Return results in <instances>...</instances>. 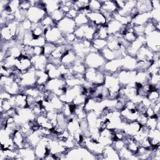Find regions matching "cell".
<instances>
[{
  "mask_svg": "<svg viewBox=\"0 0 160 160\" xmlns=\"http://www.w3.org/2000/svg\"><path fill=\"white\" fill-rule=\"evenodd\" d=\"M106 62V61L98 51L89 52L84 58V64L86 68L101 69Z\"/></svg>",
  "mask_w": 160,
  "mask_h": 160,
  "instance_id": "3957f363",
  "label": "cell"
},
{
  "mask_svg": "<svg viewBox=\"0 0 160 160\" xmlns=\"http://www.w3.org/2000/svg\"><path fill=\"white\" fill-rule=\"evenodd\" d=\"M16 67L21 72L28 71L32 67L31 59L24 56L21 55L17 58Z\"/></svg>",
  "mask_w": 160,
  "mask_h": 160,
  "instance_id": "d6986e66",
  "label": "cell"
},
{
  "mask_svg": "<svg viewBox=\"0 0 160 160\" xmlns=\"http://www.w3.org/2000/svg\"><path fill=\"white\" fill-rule=\"evenodd\" d=\"M49 16H50L51 18L52 19V20L57 24L59 21H60L62 19H63L66 16V14L59 8L54 11Z\"/></svg>",
  "mask_w": 160,
  "mask_h": 160,
  "instance_id": "8d00e7d4",
  "label": "cell"
},
{
  "mask_svg": "<svg viewBox=\"0 0 160 160\" xmlns=\"http://www.w3.org/2000/svg\"><path fill=\"white\" fill-rule=\"evenodd\" d=\"M56 26L64 36L74 33L76 28V25L74 20L66 16H65L63 19L59 21L57 23Z\"/></svg>",
  "mask_w": 160,
  "mask_h": 160,
  "instance_id": "ba28073f",
  "label": "cell"
},
{
  "mask_svg": "<svg viewBox=\"0 0 160 160\" xmlns=\"http://www.w3.org/2000/svg\"><path fill=\"white\" fill-rule=\"evenodd\" d=\"M56 45L54 43L46 42L44 46H43L44 48V55L46 56L47 58L49 57L51 53L53 52L56 48Z\"/></svg>",
  "mask_w": 160,
  "mask_h": 160,
  "instance_id": "60d3db41",
  "label": "cell"
},
{
  "mask_svg": "<svg viewBox=\"0 0 160 160\" xmlns=\"http://www.w3.org/2000/svg\"><path fill=\"white\" fill-rule=\"evenodd\" d=\"M125 26L114 18L108 21L106 23V28L109 35H114L118 33H121L122 35V32L125 30Z\"/></svg>",
  "mask_w": 160,
  "mask_h": 160,
  "instance_id": "5bb4252c",
  "label": "cell"
},
{
  "mask_svg": "<svg viewBox=\"0 0 160 160\" xmlns=\"http://www.w3.org/2000/svg\"><path fill=\"white\" fill-rule=\"evenodd\" d=\"M41 25L44 28V29L52 28L53 26H56V23L52 20V19L51 18L50 16L46 15L40 22Z\"/></svg>",
  "mask_w": 160,
  "mask_h": 160,
  "instance_id": "74e56055",
  "label": "cell"
},
{
  "mask_svg": "<svg viewBox=\"0 0 160 160\" xmlns=\"http://www.w3.org/2000/svg\"><path fill=\"white\" fill-rule=\"evenodd\" d=\"M105 72L101 69L87 68L84 74V79L93 86H98L104 84Z\"/></svg>",
  "mask_w": 160,
  "mask_h": 160,
  "instance_id": "6da1fadb",
  "label": "cell"
},
{
  "mask_svg": "<svg viewBox=\"0 0 160 160\" xmlns=\"http://www.w3.org/2000/svg\"><path fill=\"white\" fill-rule=\"evenodd\" d=\"M45 71L48 73L49 79L61 78V74L59 68V66H55L48 62L46 66Z\"/></svg>",
  "mask_w": 160,
  "mask_h": 160,
  "instance_id": "484cf974",
  "label": "cell"
},
{
  "mask_svg": "<svg viewBox=\"0 0 160 160\" xmlns=\"http://www.w3.org/2000/svg\"><path fill=\"white\" fill-rule=\"evenodd\" d=\"M141 125L137 121H132L126 123L123 128L124 132L130 136H134L140 129Z\"/></svg>",
  "mask_w": 160,
  "mask_h": 160,
  "instance_id": "cb8c5ba5",
  "label": "cell"
},
{
  "mask_svg": "<svg viewBox=\"0 0 160 160\" xmlns=\"http://www.w3.org/2000/svg\"><path fill=\"white\" fill-rule=\"evenodd\" d=\"M145 42H146L145 36H138L136 39L134 41L130 43L129 46L126 48V52L128 55L135 57L139 49L143 45L145 44Z\"/></svg>",
  "mask_w": 160,
  "mask_h": 160,
  "instance_id": "7c38bea8",
  "label": "cell"
},
{
  "mask_svg": "<svg viewBox=\"0 0 160 160\" xmlns=\"http://www.w3.org/2000/svg\"><path fill=\"white\" fill-rule=\"evenodd\" d=\"M137 73L136 70L121 69L117 72L118 78L121 86L135 83V78Z\"/></svg>",
  "mask_w": 160,
  "mask_h": 160,
  "instance_id": "9c48e42d",
  "label": "cell"
},
{
  "mask_svg": "<svg viewBox=\"0 0 160 160\" xmlns=\"http://www.w3.org/2000/svg\"><path fill=\"white\" fill-rule=\"evenodd\" d=\"M31 5L30 3V1H20V6L19 8L22 10L28 11Z\"/></svg>",
  "mask_w": 160,
  "mask_h": 160,
  "instance_id": "bcb514c9",
  "label": "cell"
},
{
  "mask_svg": "<svg viewBox=\"0 0 160 160\" xmlns=\"http://www.w3.org/2000/svg\"><path fill=\"white\" fill-rule=\"evenodd\" d=\"M122 69L126 70H136L137 60L135 57L126 55L124 58H121Z\"/></svg>",
  "mask_w": 160,
  "mask_h": 160,
  "instance_id": "ffe728a7",
  "label": "cell"
},
{
  "mask_svg": "<svg viewBox=\"0 0 160 160\" xmlns=\"http://www.w3.org/2000/svg\"><path fill=\"white\" fill-rule=\"evenodd\" d=\"M12 13H14L15 11L18 10L19 9L20 6V1L14 0V1H10L8 4Z\"/></svg>",
  "mask_w": 160,
  "mask_h": 160,
  "instance_id": "7bdbcfd3",
  "label": "cell"
},
{
  "mask_svg": "<svg viewBox=\"0 0 160 160\" xmlns=\"http://www.w3.org/2000/svg\"><path fill=\"white\" fill-rule=\"evenodd\" d=\"M145 45L152 52H159L160 50V32L154 30L149 34L145 36Z\"/></svg>",
  "mask_w": 160,
  "mask_h": 160,
  "instance_id": "52a82bcc",
  "label": "cell"
},
{
  "mask_svg": "<svg viewBox=\"0 0 160 160\" xmlns=\"http://www.w3.org/2000/svg\"><path fill=\"white\" fill-rule=\"evenodd\" d=\"M17 159H36L34 148L29 146V147L19 148L18 150V156Z\"/></svg>",
  "mask_w": 160,
  "mask_h": 160,
  "instance_id": "7402d4cb",
  "label": "cell"
},
{
  "mask_svg": "<svg viewBox=\"0 0 160 160\" xmlns=\"http://www.w3.org/2000/svg\"><path fill=\"white\" fill-rule=\"evenodd\" d=\"M36 74L37 78L36 86H44L49 80V76L45 71L36 70Z\"/></svg>",
  "mask_w": 160,
  "mask_h": 160,
  "instance_id": "4dcf8cb0",
  "label": "cell"
},
{
  "mask_svg": "<svg viewBox=\"0 0 160 160\" xmlns=\"http://www.w3.org/2000/svg\"><path fill=\"white\" fill-rule=\"evenodd\" d=\"M88 11H89V10L88 8L84 9L79 11L78 15L74 19V22L76 25V27L88 24L89 23V21L86 16V13Z\"/></svg>",
  "mask_w": 160,
  "mask_h": 160,
  "instance_id": "d4e9b609",
  "label": "cell"
},
{
  "mask_svg": "<svg viewBox=\"0 0 160 160\" xmlns=\"http://www.w3.org/2000/svg\"><path fill=\"white\" fill-rule=\"evenodd\" d=\"M152 9H160V1L159 0H154L151 1Z\"/></svg>",
  "mask_w": 160,
  "mask_h": 160,
  "instance_id": "f907efd6",
  "label": "cell"
},
{
  "mask_svg": "<svg viewBox=\"0 0 160 160\" xmlns=\"http://www.w3.org/2000/svg\"><path fill=\"white\" fill-rule=\"evenodd\" d=\"M46 42V40L44 36L38 38H33L32 40L29 42V45L35 47V46H42L43 47Z\"/></svg>",
  "mask_w": 160,
  "mask_h": 160,
  "instance_id": "ab89813d",
  "label": "cell"
},
{
  "mask_svg": "<svg viewBox=\"0 0 160 160\" xmlns=\"http://www.w3.org/2000/svg\"><path fill=\"white\" fill-rule=\"evenodd\" d=\"M144 26L145 25H137L133 26V31L137 36H144Z\"/></svg>",
  "mask_w": 160,
  "mask_h": 160,
  "instance_id": "ee69618b",
  "label": "cell"
},
{
  "mask_svg": "<svg viewBox=\"0 0 160 160\" xmlns=\"http://www.w3.org/2000/svg\"><path fill=\"white\" fill-rule=\"evenodd\" d=\"M45 10L48 15L51 14L56 9H59L61 1H44Z\"/></svg>",
  "mask_w": 160,
  "mask_h": 160,
  "instance_id": "f546056e",
  "label": "cell"
},
{
  "mask_svg": "<svg viewBox=\"0 0 160 160\" xmlns=\"http://www.w3.org/2000/svg\"><path fill=\"white\" fill-rule=\"evenodd\" d=\"M111 145L118 152L119 150L126 146V144L124 139H116L112 141Z\"/></svg>",
  "mask_w": 160,
  "mask_h": 160,
  "instance_id": "b9f144b4",
  "label": "cell"
},
{
  "mask_svg": "<svg viewBox=\"0 0 160 160\" xmlns=\"http://www.w3.org/2000/svg\"><path fill=\"white\" fill-rule=\"evenodd\" d=\"M96 26L91 23L76 27L74 34L78 39H86L92 41L94 39L95 32L97 29Z\"/></svg>",
  "mask_w": 160,
  "mask_h": 160,
  "instance_id": "277c9868",
  "label": "cell"
},
{
  "mask_svg": "<svg viewBox=\"0 0 160 160\" xmlns=\"http://www.w3.org/2000/svg\"><path fill=\"white\" fill-rule=\"evenodd\" d=\"M102 6L101 1L91 0L89 2L88 9L90 11H99Z\"/></svg>",
  "mask_w": 160,
  "mask_h": 160,
  "instance_id": "f35d334b",
  "label": "cell"
},
{
  "mask_svg": "<svg viewBox=\"0 0 160 160\" xmlns=\"http://www.w3.org/2000/svg\"><path fill=\"white\" fill-rule=\"evenodd\" d=\"M107 46V40L102 39H94L92 41V47L96 51H100Z\"/></svg>",
  "mask_w": 160,
  "mask_h": 160,
  "instance_id": "836d02e7",
  "label": "cell"
},
{
  "mask_svg": "<svg viewBox=\"0 0 160 160\" xmlns=\"http://www.w3.org/2000/svg\"><path fill=\"white\" fill-rule=\"evenodd\" d=\"M15 108H24L28 107L26 95L24 93H19L14 96Z\"/></svg>",
  "mask_w": 160,
  "mask_h": 160,
  "instance_id": "f1b7e54d",
  "label": "cell"
},
{
  "mask_svg": "<svg viewBox=\"0 0 160 160\" xmlns=\"http://www.w3.org/2000/svg\"><path fill=\"white\" fill-rule=\"evenodd\" d=\"M152 20L150 12L138 14L132 19L131 22L132 26L137 25H146Z\"/></svg>",
  "mask_w": 160,
  "mask_h": 160,
  "instance_id": "ac0fdd59",
  "label": "cell"
},
{
  "mask_svg": "<svg viewBox=\"0 0 160 160\" xmlns=\"http://www.w3.org/2000/svg\"><path fill=\"white\" fill-rule=\"evenodd\" d=\"M102 69L105 73H117L122 69L121 58H116L111 61H106Z\"/></svg>",
  "mask_w": 160,
  "mask_h": 160,
  "instance_id": "9a60e30c",
  "label": "cell"
},
{
  "mask_svg": "<svg viewBox=\"0 0 160 160\" xmlns=\"http://www.w3.org/2000/svg\"><path fill=\"white\" fill-rule=\"evenodd\" d=\"M109 36V33L106 26H100L97 28L96 31L95 32L94 39H107Z\"/></svg>",
  "mask_w": 160,
  "mask_h": 160,
  "instance_id": "d6a6232c",
  "label": "cell"
},
{
  "mask_svg": "<svg viewBox=\"0 0 160 160\" xmlns=\"http://www.w3.org/2000/svg\"><path fill=\"white\" fill-rule=\"evenodd\" d=\"M47 15L46 11L44 8L38 5L31 6L27 11L26 18L32 23H38Z\"/></svg>",
  "mask_w": 160,
  "mask_h": 160,
  "instance_id": "8992f818",
  "label": "cell"
},
{
  "mask_svg": "<svg viewBox=\"0 0 160 160\" xmlns=\"http://www.w3.org/2000/svg\"><path fill=\"white\" fill-rule=\"evenodd\" d=\"M21 26L22 27V28L26 31H31V27H32V22L29 19H26L22 22H21Z\"/></svg>",
  "mask_w": 160,
  "mask_h": 160,
  "instance_id": "f6af8a7d",
  "label": "cell"
},
{
  "mask_svg": "<svg viewBox=\"0 0 160 160\" xmlns=\"http://www.w3.org/2000/svg\"><path fill=\"white\" fill-rule=\"evenodd\" d=\"M147 98L151 102V104L159 102V90L152 89L148 93Z\"/></svg>",
  "mask_w": 160,
  "mask_h": 160,
  "instance_id": "d590c367",
  "label": "cell"
},
{
  "mask_svg": "<svg viewBox=\"0 0 160 160\" xmlns=\"http://www.w3.org/2000/svg\"><path fill=\"white\" fill-rule=\"evenodd\" d=\"M102 159H120L118 152L112 147L111 144L104 146L101 154Z\"/></svg>",
  "mask_w": 160,
  "mask_h": 160,
  "instance_id": "603a6c76",
  "label": "cell"
},
{
  "mask_svg": "<svg viewBox=\"0 0 160 160\" xmlns=\"http://www.w3.org/2000/svg\"><path fill=\"white\" fill-rule=\"evenodd\" d=\"M12 140L14 143L18 147L19 149L23 148L26 142V138L19 129H16L13 134Z\"/></svg>",
  "mask_w": 160,
  "mask_h": 160,
  "instance_id": "83f0119b",
  "label": "cell"
},
{
  "mask_svg": "<svg viewBox=\"0 0 160 160\" xmlns=\"http://www.w3.org/2000/svg\"><path fill=\"white\" fill-rule=\"evenodd\" d=\"M34 55L39 56L44 54V48L42 46H35L34 47Z\"/></svg>",
  "mask_w": 160,
  "mask_h": 160,
  "instance_id": "681fc988",
  "label": "cell"
},
{
  "mask_svg": "<svg viewBox=\"0 0 160 160\" xmlns=\"http://www.w3.org/2000/svg\"><path fill=\"white\" fill-rule=\"evenodd\" d=\"M12 95H11L9 92L7 91L1 89V92H0V98L1 101H5V100H8L11 98Z\"/></svg>",
  "mask_w": 160,
  "mask_h": 160,
  "instance_id": "7dc6e473",
  "label": "cell"
},
{
  "mask_svg": "<svg viewBox=\"0 0 160 160\" xmlns=\"http://www.w3.org/2000/svg\"><path fill=\"white\" fill-rule=\"evenodd\" d=\"M86 16L89 21V23L98 27L100 26H106L107 21L103 14L99 11H88Z\"/></svg>",
  "mask_w": 160,
  "mask_h": 160,
  "instance_id": "8fae6325",
  "label": "cell"
},
{
  "mask_svg": "<svg viewBox=\"0 0 160 160\" xmlns=\"http://www.w3.org/2000/svg\"><path fill=\"white\" fill-rule=\"evenodd\" d=\"M49 138L43 137L38 144L34 148V152L36 156V159H44L48 154V151L47 148V144Z\"/></svg>",
  "mask_w": 160,
  "mask_h": 160,
  "instance_id": "4fadbf2b",
  "label": "cell"
},
{
  "mask_svg": "<svg viewBox=\"0 0 160 160\" xmlns=\"http://www.w3.org/2000/svg\"><path fill=\"white\" fill-rule=\"evenodd\" d=\"M21 55L31 59L32 56H34V47L29 45L23 44L21 48Z\"/></svg>",
  "mask_w": 160,
  "mask_h": 160,
  "instance_id": "e575fe53",
  "label": "cell"
},
{
  "mask_svg": "<svg viewBox=\"0 0 160 160\" xmlns=\"http://www.w3.org/2000/svg\"><path fill=\"white\" fill-rule=\"evenodd\" d=\"M153 56L154 52L144 44L139 49L135 56V58L137 61H152L153 59Z\"/></svg>",
  "mask_w": 160,
  "mask_h": 160,
  "instance_id": "2e32d148",
  "label": "cell"
},
{
  "mask_svg": "<svg viewBox=\"0 0 160 160\" xmlns=\"http://www.w3.org/2000/svg\"><path fill=\"white\" fill-rule=\"evenodd\" d=\"M44 36L46 40V42L56 44L59 39L64 36V35L62 34L57 26H56L52 28L44 29Z\"/></svg>",
  "mask_w": 160,
  "mask_h": 160,
  "instance_id": "30bf717a",
  "label": "cell"
},
{
  "mask_svg": "<svg viewBox=\"0 0 160 160\" xmlns=\"http://www.w3.org/2000/svg\"><path fill=\"white\" fill-rule=\"evenodd\" d=\"M78 12H79V11H78L77 10H76L74 8H72L66 14V16L74 19L76 18V16L78 15Z\"/></svg>",
  "mask_w": 160,
  "mask_h": 160,
  "instance_id": "c3c4849f",
  "label": "cell"
},
{
  "mask_svg": "<svg viewBox=\"0 0 160 160\" xmlns=\"http://www.w3.org/2000/svg\"><path fill=\"white\" fill-rule=\"evenodd\" d=\"M31 61L32 67L36 70L45 71L46 66L48 63V58L44 54L39 56L34 55L31 58Z\"/></svg>",
  "mask_w": 160,
  "mask_h": 160,
  "instance_id": "e0dca14e",
  "label": "cell"
},
{
  "mask_svg": "<svg viewBox=\"0 0 160 160\" xmlns=\"http://www.w3.org/2000/svg\"><path fill=\"white\" fill-rule=\"evenodd\" d=\"M119 159H138V156L132 152L126 146L118 151Z\"/></svg>",
  "mask_w": 160,
  "mask_h": 160,
  "instance_id": "1f68e13d",
  "label": "cell"
},
{
  "mask_svg": "<svg viewBox=\"0 0 160 160\" xmlns=\"http://www.w3.org/2000/svg\"><path fill=\"white\" fill-rule=\"evenodd\" d=\"M136 8L138 11V14L151 12V11L152 10L151 1H146V0L136 1Z\"/></svg>",
  "mask_w": 160,
  "mask_h": 160,
  "instance_id": "4316f807",
  "label": "cell"
},
{
  "mask_svg": "<svg viewBox=\"0 0 160 160\" xmlns=\"http://www.w3.org/2000/svg\"><path fill=\"white\" fill-rule=\"evenodd\" d=\"M77 59V56L73 49L67 51L61 59V64L71 68Z\"/></svg>",
  "mask_w": 160,
  "mask_h": 160,
  "instance_id": "44dd1931",
  "label": "cell"
},
{
  "mask_svg": "<svg viewBox=\"0 0 160 160\" xmlns=\"http://www.w3.org/2000/svg\"><path fill=\"white\" fill-rule=\"evenodd\" d=\"M36 69L32 67L28 71L25 72H22L20 76L19 86L24 89L29 87L36 86L37 78L36 74Z\"/></svg>",
  "mask_w": 160,
  "mask_h": 160,
  "instance_id": "5b68a950",
  "label": "cell"
},
{
  "mask_svg": "<svg viewBox=\"0 0 160 160\" xmlns=\"http://www.w3.org/2000/svg\"><path fill=\"white\" fill-rule=\"evenodd\" d=\"M68 159H94L96 156L91 153L87 148L82 146H78L68 150L66 153Z\"/></svg>",
  "mask_w": 160,
  "mask_h": 160,
  "instance_id": "7a4b0ae2",
  "label": "cell"
}]
</instances>
